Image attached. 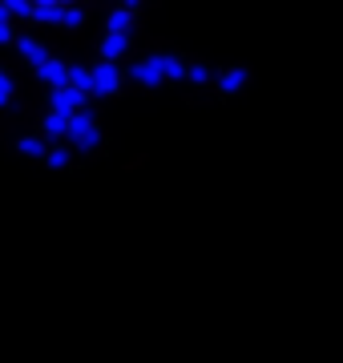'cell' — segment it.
Returning <instances> with one entry per match:
<instances>
[{"instance_id":"6da1fadb","label":"cell","mask_w":343,"mask_h":363,"mask_svg":"<svg viewBox=\"0 0 343 363\" xmlns=\"http://www.w3.org/2000/svg\"><path fill=\"white\" fill-rule=\"evenodd\" d=\"M133 0H0V16L25 21L33 33L57 37H118V21Z\"/></svg>"}]
</instances>
